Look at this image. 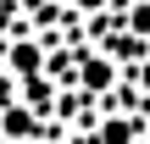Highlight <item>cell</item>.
Wrapping results in <instances>:
<instances>
[{"instance_id": "1", "label": "cell", "mask_w": 150, "mask_h": 144, "mask_svg": "<svg viewBox=\"0 0 150 144\" xmlns=\"http://www.w3.org/2000/svg\"><path fill=\"white\" fill-rule=\"evenodd\" d=\"M83 78H89V89H100V83H111V67H100V61H89V67H83Z\"/></svg>"}, {"instance_id": "2", "label": "cell", "mask_w": 150, "mask_h": 144, "mask_svg": "<svg viewBox=\"0 0 150 144\" xmlns=\"http://www.w3.org/2000/svg\"><path fill=\"white\" fill-rule=\"evenodd\" d=\"M134 33H150V6H139V11H134Z\"/></svg>"}, {"instance_id": "3", "label": "cell", "mask_w": 150, "mask_h": 144, "mask_svg": "<svg viewBox=\"0 0 150 144\" xmlns=\"http://www.w3.org/2000/svg\"><path fill=\"white\" fill-rule=\"evenodd\" d=\"M72 6H78V11H100L106 0H72Z\"/></svg>"}, {"instance_id": "4", "label": "cell", "mask_w": 150, "mask_h": 144, "mask_svg": "<svg viewBox=\"0 0 150 144\" xmlns=\"http://www.w3.org/2000/svg\"><path fill=\"white\" fill-rule=\"evenodd\" d=\"M145 89H150V67H145Z\"/></svg>"}]
</instances>
